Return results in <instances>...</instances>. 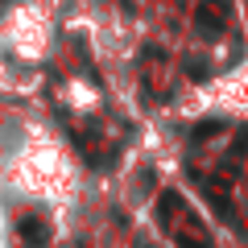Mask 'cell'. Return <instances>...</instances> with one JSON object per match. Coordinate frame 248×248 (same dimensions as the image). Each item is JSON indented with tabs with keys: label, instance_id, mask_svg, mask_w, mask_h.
I'll return each instance as SVG.
<instances>
[{
	"label": "cell",
	"instance_id": "3",
	"mask_svg": "<svg viewBox=\"0 0 248 248\" xmlns=\"http://www.w3.org/2000/svg\"><path fill=\"white\" fill-rule=\"evenodd\" d=\"M178 207H182V203H178V195H170V190H166V195H161V207H157V215H161V223H170V215H174Z\"/></svg>",
	"mask_w": 248,
	"mask_h": 248
},
{
	"label": "cell",
	"instance_id": "2",
	"mask_svg": "<svg viewBox=\"0 0 248 248\" xmlns=\"http://www.w3.org/2000/svg\"><path fill=\"white\" fill-rule=\"evenodd\" d=\"M21 236H25L29 248H42L46 240H50V232H46V223L37 219V215H25V219H21Z\"/></svg>",
	"mask_w": 248,
	"mask_h": 248
},
{
	"label": "cell",
	"instance_id": "4",
	"mask_svg": "<svg viewBox=\"0 0 248 248\" xmlns=\"http://www.w3.org/2000/svg\"><path fill=\"white\" fill-rule=\"evenodd\" d=\"M215 133H219V120H211V124H199V128H195V141H211Z\"/></svg>",
	"mask_w": 248,
	"mask_h": 248
},
{
	"label": "cell",
	"instance_id": "1",
	"mask_svg": "<svg viewBox=\"0 0 248 248\" xmlns=\"http://www.w3.org/2000/svg\"><path fill=\"white\" fill-rule=\"evenodd\" d=\"M195 21H199V29H207V33L215 37L223 29V21H228V4H223V0H203L199 13H195Z\"/></svg>",
	"mask_w": 248,
	"mask_h": 248
},
{
	"label": "cell",
	"instance_id": "5",
	"mask_svg": "<svg viewBox=\"0 0 248 248\" xmlns=\"http://www.w3.org/2000/svg\"><path fill=\"white\" fill-rule=\"evenodd\" d=\"M174 244L178 248H211V244H203V240H190L186 232H174Z\"/></svg>",
	"mask_w": 248,
	"mask_h": 248
}]
</instances>
